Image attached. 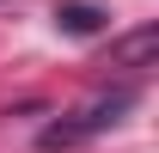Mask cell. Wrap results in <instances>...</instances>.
Masks as SVG:
<instances>
[{
	"mask_svg": "<svg viewBox=\"0 0 159 153\" xmlns=\"http://www.w3.org/2000/svg\"><path fill=\"white\" fill-rule=\"evenodd\" d=\"M129 104H135V92H110V98H98V104H86L74 123L43 129V147H74V141H86V135H98V129H110V123H122V110H129Z\"/></svg>",
	"mask_w": 159,
	"mask_h": 153,
	"instance_id": "1",
	"label": "cell"
},
{
	"mask_svg": "<svg viewBox=\"0 0 159 153\" xmlns=\"http://www.w3.org/2000/svg\"><path fill=\"white\" fill-rule=\"evenodd\" d=\"M55 25H61V31H74V37H92V31L104 25V12H98V6H86V0H67V6H55Z\"/></svg>",
	"mask_w": 159,
	"mask_h": 153,
	"instance_id": "2",
	"label": "cell"
},
{
	"mask_svg": "<svg viewBox=\"0 0 159 153\" xmlns=\"http://www.w3.org/2000/svg\"><path fill=\"white\" fill-rule=\"evenodd\" d=\"M153 43H159V31L147 25V31H135L129 43H116V61H129V67H135V61H147V55H153Z\"/></svg>",
	"mask_w": 159,
	"mask_h": 153,
	"instance_id": "3",
	"label": "cell"
}]
</instances>
